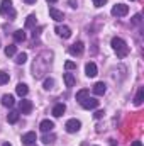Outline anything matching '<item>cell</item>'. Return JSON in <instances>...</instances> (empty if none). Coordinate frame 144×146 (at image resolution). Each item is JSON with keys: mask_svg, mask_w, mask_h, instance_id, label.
Segmentation results:
<instances>
[{"mask_svg": "<svg viewBox=\"0 0 144 146\" xmlns=\"http://www.w3.org/2000/svg\"><path fill=\"white\" fill-rule=\"evenodd\" d=\"M141 22H143V21H141V14H136V15L132 17V24H134V26H141Z\"/></svg>", "mask_w": 144, "mask_h": 146, "instance_id": "27", "label": "cell"}, {"mask_svg": "<svg viewBox=\"0 0 144 146\" xmlns=\"http://www.w3.org/2000/svg\"><path fill=\"white\" fill-rule=\"evenodd\" d=\"M27 61V53H19L17 56H15V63L17 65H24Z\"/></svg>", "mask_w": 144, "mask_h": 146, "instance_id": "23", "label": "cell"}, {"mask_svg": "<svg viewBox=\"0 0 144 146\" xmlns=\"http://www.w3.org/2000/svg\"><path fill=\"white\" fill-rule=\"evenodd\" d=\"M0 14H3V15L10 14V19H14V17H15V10L12 9V2H10V0H2V5H0Z\"/></svg>", "mask_w": 144, "mask_h": 146, "instance_id": "2", "label": "cell"}, {"mask_svg": "<svg viewBox=\"0 0 144 146\" xmlns=\"http://www.w3.org/2000/svg\"><path fill=\"white\" fill-rule=\"evenodd\" d=\"M143 100H144V88L141 87V88L137 90V94H136V99H134V104H136V106H141V104H143Z\"/></svg>", "mask_w": 144, "mask_h": 146, "instance_id": "19", "label": "cell"}, {"mask_svg": "<svg viewBox=\"0 0 144 146\" xmlns=\"http://www.w3.org/2000/svg\"><path fill=\"white\" fill-rule=\"evenodd\" d=\"M85 73H87V76H90V78H93V76H97V65L95 63H87V66H85Z\"/></svg>", "mask_w": 144, "mask_h": 146, "instance_id": "12", "label": "cell"}, {"mask_svg": "<svg viewBox=\"0 0 144 146\" xmlns=\"http://www.w3.org/2000/svg\"><path fill=\"white\" fill-rule=\"evenodd\" d=\"M2 106H5V107H14V97L9 95V94H5V95L2 97Z\"/></svg>", "mask_w": 144, "mask_h": 146, "instance_id": "17", "label": "cell"}, {"mask_svg": "<svg viewBox=\"0 0 144 146\" xmlns=\"http://www.w3.org/2000/svg\"><path fill=\"white\" fill-rule=\"evenodd\" d=\"M70 3H71V7H76L75 3H76V0H70Z\"/></svg>", "mask_w": 144, "mask_h": 146, "instance_id": "34", "label": "cell"}, {"mask_svg": "<svg viewBox=\"0 0 144 146\" xmlns=\"http://www.w3.org/2000/svg\"><path fill=\"white\" fill-rule=\"evenodd\" d=\"M39 129H41L42 133H49V131L54 129V122L49 121V119H46V121H42V122L39 124Z\"/></svg>", "mask_w": 144, "mask_h": 146, "instance_id": "9", "label": "cell"}, {"mask_svg": "<svg viewBox=\"0 0 144 146\" xmlns=\"http://www.w3.org/2000/svg\"><path fill=\"white\" fill-rule=\"evenodd\" d=\"M34 141H36V133H26V134L22 136V143L26 146H31Z\"/></svg>", "mask_w": 144, "mask_h": 146, "instance_id": "13", "label": "cell"}, {"mask_svg": "<svg viewBox=\"0 0 144 146\" xmlns=\"http://www.w3.org/2000/svg\"><path fill=\"white\" fill-rule=\"evenodd\" d=\"M65 110H66V106H65V104H56V106L53 107V115H54V117H61V115L65 114Z\"/></svg>", "mask_w": 144, "mask_h": 146, "instance_id": "14", "label": "cell"}, {"mask_svg": "<svg viewBox=\"0 0 144 146\" xmlns=\"http://www.w3.org/2000/svg\"><path fill=\"white\" fill-rule=\"evenodd\" d=\"M15 92H17V95L26 97V95H27V92H29V88H27V85H26V83H19V85L15 87Z\"/></svg>", "mask_w": 144, "mask_h": 146, "instance_id": "15", "label": "cell"}, {"mask_svg": "<svg viewBox=\"0 0 144 146\" xmlns=\"http://www.w3.org/2000/svg\"><path fill=\"white\" fill-rule=\"evenodd\" d=\"M65 68H66V70H75V68H76V63H75V61H66V63H65Z\"/></svg>", "mask_w": 144, "mask_h": 146, "instance_id": "29", "label": "cell"}, {"mask_svg": "<svg viewBox=\"0 0 144 146\" xmlns=\"http://www.w3.org/2000/svg\"><path fill=\"white\" fill-rule=\"evenodd\" d=\"M19 110H20V114H31V110H32V102L31 100H20V104H19Z\"/></svg>", "mask_w": 144, "mask_h": 146, "instance_id": "7", "label": "cell"}, {"mask_svg": "<svg viewBox=\"0 0 144 146\" xmlns=\"http://www.w3.org/2000/svg\"><path fill=\"white\" fill-rule=\"evenodd\" d=\"M56 33L61 37H65V39H68V37L71 36V29H70L68 26H58V27H56Z\"/></svg>", "mask_w": 144, "mask_h": 146, "instance_id": "10", "label": "cell"}, {"mask_svg": "<svg viewBox=\"0 0 144 146\" xmlns=\"http://www.w3.org/2000/svg\"><path fill=\"white\" fill-rule=\"evenodd\" d=\"M53 139H54V136H53V134H49V136L46 134V136L42 138V143H44V145H49V143H53Z\"/></svg>", "mask_w": 144, "mask_h": 146, "instance_id": "28", "label": "cell"}, {"mask_svg": "<svg viewBox=\"0 0 144 146\" xmlns=\"http://www.w3.org/2000/svg\"><path fill=\"white\" fill-rule=\"evenodd\" d=\"M83 49H85V44L81 42V41H78V42H75L70 46V54L73 56H80L81 53H83Z\"/></svg>", "mask_w": 144, "mask_h": 146, "instance_id": "6", "label": "cell"}, {"mask_svg": "<svg viewBox=\"0 0 144 146\" xmlns=\"http://www.w3.org/2000/svg\"><path fill=\"white\" fill-rule=\"evenodd\" d=\"M65 127H66V131H68V133H76V131H80L81 122H80L78 119H70V121H66Z\"/></svg>", "mask_w": 144, "mask_h": 146, "instance_id": "4", "label": "cell"}, {"mask_svg": "<svg viewBox=\"0 0 144 146\" xmlns=\"http://www.w3.org/2000/svg\"><path fill=\"white\" fill-rule=\"evenodd\" d=\"M15 53H17V46H14V44L5 46V54H7V56H14Z\"/></svg>", "mask_w": 144, "mask_h": 146, "instance_id": "24", "label": "cell"}, {"mask_svg": "<svg viewBox=\"0 0 144 146\" xmlns=\"http://www.w3.org/2000/svg\"><path fill=\"white\" fill-rule=\"evenodd\" d=\"M107 3V0H93V5L95 7H104Z\"/></svg>", "mask_w": 144, "mask_h": 146, "instance_id": "30", "label": "cell"}, {"mask_svg": "<svg viewBox=\"0 0 144 146\" xmlns=\"http://www.w3.org/2000/svg\"><path fill=\"white\" fill-rule=\"evenodd\" d=\"M7 121H9L10 124H15V122L19 121V112H15V110L9 112V115H7Z\"/></svg>", "mask_w": 144, "mask_h": 146, "instance_id": "21", "label": "cell"}, {"mask_svg": "<svg viewBox=\"0 0 144 146\" xmlns=\"http://www.w3.org/2000/svg\"><path fill=\"white\" fill-rule=\"evenodd\" d=\"M2 146H12V145H9V143H3V145H2Z\"/></svg>", "mask_w": 144, "mask_h": 146, "instance_id": "37", "label": "cell"}, {"mask_svg": "<svg viewBox=\"0 0 144 146\" xmlns=\"http://www.w3.org/2000/svg\"><path fill=\"white\" fill-rule=\"evenodd\" d=\"M14 39H15V42H22V41L26 39V33H24L22 29L15 31V33H14Z\"/></svg>", "mask_w": 144, "mask_h": 146, "instance_id": "22", "label": "cell"}, {"mask_svg": "<svg viewBox=\"0 0 144 146\" xmlns=\"http://www.w3.org/2000/svg\"><path fill=\"white\" fill-rule=\"evenodd\" d=\"M88 95H90V90H88V88H81V90H78V92H76V100H78V102H81V100H83V99H87Z\"/></svg>", "mask_w": 144, "mask_h": 146, "instance_id": "18", "label": "cell"}, {"mask_svg": "<svg viewBox=\"0 0 144 146\" xmlns=\"http://www.w3.org/2000/svg\"><path fill=\"white\" fill-rule=\"evenodd\" d=\"M104 114H105L104 110H97V112L93 114V117H95V119H102V117H104Z\"/></svg>", "mask_w": 144, "mask_h": 146, "instance_id": "31", "label": "cell"}, {"mask_svg": "<svg viewBox=\"0 0 144 146\" xmlns=\"http://www.w3.org/2000/svg\"><path fill=\"white\" fill-rule=\"evenodd\" d=\"M80 104H81L83 109H97V107H98V100L93 99V97H87V99H83Z\"/></svg>", "mask_w": 144, "mask_h": 146, "instance_id": "5", "label": "cell"}, {"mask_svg": "<svg viewBox=\"0 0 144 146\" xmlns=\"http://www.w3.org/2000/svg\"><path fill=\"white\" fill-rule=\"evenodd\" d=\"M132 146H143V143H141V141H134V143H132Z\"/></svg>", "mask_w": 144, "mask_h": 146, "instance_id": "33", "label": "cell"}, {"mask_svg": "<svg viewBox=\"0 0 144 146\" xmlns=\"http://www.w3.org/2000/svg\"><path fill=\"white\" fill-rule=\"evenodd\" d=\"M53 85H54V80H53V78H46V80H44V83H42L44 90H51V88H53Z\"/></svg>", "mask_w": 144, "mask_h": 146, "instance_id": "25", "label": "cell"}, {"mask_svg": "<svg viewBox=\"0 0 144 146\" xmlns=\"http://www.w3.org/2000/svg\"><path fill=\"white\" fill-rule=\"evenodd\" d=\"M36 24H37L36 15H34V14H31V15L26 19V29H32V27H36Z\"/></svg>", "mask_w": 144, "mask_h": 146, "instance_id": "16", "label": "cell"}, {"mask_svg": "<svg viewBox=\"0 0 144 146\" xmlns=\"http://www.w3.org/2000/svg\"><path fill=\"white\" fill-rule=\"evenodd\" d=\"M63 80H65L66 87H73V85H75V76H73L71 73H65V75H63Z\"/></svg>", "mask_w": 144, "mask_h": 146, "instance_id": "20", "label": "cell"}, {"mask_svg": "<svg viewBox=\"0 0 144 146\" xmlns=\"http://www.w3.org/2000/svg\"><path fill=\"white\" fill-rule=\"evenodd\" d=\"M92 90H93V94H95V95H104V94L107 92V87H105V83H104V82H98V83H95V85H93V88H92Z\"/></svg>", "mask_w": 144, "mask_h": 146, "instance_id": "11", "label": "cell"}, {"mask_svg": "<svg viewBox=\"0 0 144 146\" xmlns=\"http://www.w3.org/2000/svg\"><path fill=\"white\" fill-rule=\"evenodd\" d=\"M24 2H26V3H34L36 0H24Z\"/></svg>", "mask_w": 144, "mask_h": 146, "instance_id": "35", "label": "cell"}, {"mask_svg": "<svg viewBox=\"0 0 144 146\" xmlns=\"http://www.w3.org/2000/svg\"><path fill=\"white\" fill-rule=\"evenodd\" d=\"M127 12H129V7L126 3H117L112 7V15H115V17H124V15H127Z\"/></svg>", "mask_w": 144, "mask_h": 146, "instance_id": "3", "label": "cell"}, {"mask_svg": "<svg viewBox=\"0 0 144 146\" xmlns=\"http://www.w3.org/2000/svg\"><path fill=\"white\" fill-rule=\"evenodd\" d=\"M48 2H49V3H56L58 0H48Z\"/></svg>", "mask_w": 144, "mask_h": 146, "instance_id": "36", "label": "cell"}, {"mask_svg": "<svg viewBox=\"0 0 144 146\" xmlns=\"http://www.w3.org/2000/svg\"><path fill=\"white\" fill-rule=\"evenodd\" d=\"M112 48H114V51L117 53L119 58H126V56L129 54V46H127L126 41L120 39V37H114V39H112Z\"/></svg>", "mask_w": 144, "mask_h": 146, "instance_id": "1", "label": "cell"}, {"mask_svg": "<svg viewBox=\"0 0 144 146\" xmlns=\"http://www.w3.org/2000/svg\"><path fill=\"white\" fill-rule=\"evenodd\" d=\"M7 82H9V73L0 72V85H5Z\"/></svg>", "mask_w": 144, "mask_h": 146, "instance_id": "26", "label": "cell"}, {"mask_svg": "<svg viewBox=\"0 0 144 146\" xmlns=\"http://www.w3.org/2000/svg\"><path fill=\"white\" fill-rule=\"evenodd\" d=\"M49 15H51V19H53V21H56V22H61V21L65 19V14H63L61 10L54 9V7H51V9H49Z\"/></svg>", "mask_w": 144, "mask_h": 146, "instance_id": "8", "label": "cell"}, {"mask_svg": "<svg viewBox=\"0 0 144 146\" xmlns=\"http://www.w3.org/2000/svg\"><path fill=\"white\" fill-rule=\"evenodd\" d=\"M41 29H42V27H37V29H34V33H32V36L36 37V36H39V33H41Z\"/></svg>", "mask_w": 144, "mask_h": 146, "instance_id": "32", "label": "cell"}]
</instances>
